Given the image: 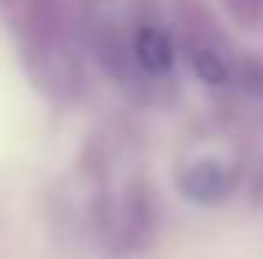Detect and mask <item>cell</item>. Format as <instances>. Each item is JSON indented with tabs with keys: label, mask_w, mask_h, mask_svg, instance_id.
<instances>
[{
	"label": "cell",
	"mask_w": 263,
	"mask_h": 259,
	"mask_svg": "<svg viewBox=\"0 0 263 259\" xmlns=\"http://www.w3.org/2000/svg\"><path fill=\"white\" fill-rule=\"evenodd\" d=\"M181 192L192 203H220L231 192V174L224 171L220 164H214V160L192 164L189 171L181 174Z\"/></svg>",
	"instance_id": "obj_1"
},
{
	"label": "cell",
	"mask_w": 263,
	"mask_h": 259,
	"mask_svg": "<svg viewBox=\"0 0 263 259\" xmlns=\"http://www.w3.org/2000/svg\"><path fill=\"white\" fill-rule=\"evenodd\" d=\"M135 57H139V64H142L146 71H153V75L167 71V68H171V43H167V36L157 32V29H142V32L135 36Z\"/></svg>",
	"instance_id": "obj_2"
},
{
	"label": "cell",
	"mask_w": 263,
	"mask_h": 259,
	"mask_svg": "<svg viewBox=\"0 0 263 259\" xmlns=\"http://www.w3.org/2000/svg\"><path fill=\"white\" fill-rule=\"evenodd\" d=\"M256 203H263V174H260V181H256Z\"/></svg>",
	"instance_id": "obj_3"
}]
</instances>
